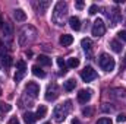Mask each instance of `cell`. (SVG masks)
Here are the masks:
<instances>
[{
	"label": "cell",
	"instance_id": "obj_14",
	"mask_svg": "<svg viewBox=\"0 0 126 124\" xmlns=\"http://www.w3.org/2000/svg\"><path fill=\"white\" fill-rule=\"evenodd\" d=\"M59 42L62 44L63 47H67V45H70L73 42V37L69 35V34H63L62 37H60V39H59Z\"/></svg>",
	"mask_w": 126,
	"mask_h": 124
},
{
	"label": "cell",
	"instance_id": "obj_21",
	"mask_svg": "<svg viewBox=\"0 0 126 124\" xmlns=\"http://www.w3.org/2000/svg\"><path fill=\"white\" fill-rule=\"evenodd\" d=\"M38 62H40V64H43V66H50L51 64V59L47 57V56H38Z\"/></svg>",
	"mask_w": 126,
	"mask_h": 124
},
{
	"label": "cell",
	"instance_id": "obj_35",
	"mask_svg": "<svg viewBox=\"0 0 126 124\" xmlns=\"http://www.w3.org/2000/svg\"><path fill=\"white\" fill-rule=\"evenodd\" d=\"M72 124H81V123H79V120H76V118H73V120H72Z\"/></svg>",
	"mask_w": 126,
	"mask_h": 124
},
{
	"label": "cell",
	"instance_id": "obj_19",
	"mask_svg": "<svg viewBox=\"0 0 126 124\" xmlns=\"http://www.w3.org/2000/svg\"><path fill=\"white\" fill-rule=\"evenodd\" d=\"M75 86H76V80H75V79H69V80L64 82V91H67V92L73 91Z\"/></svg>",
	"mask_w": 126,
	"mask_h": 124
},
{
	"label": "cell",
	"instance_id": "obj_1",
	"mask_svg": "<svg viewBox=\"0 0 126 124\" xmlns=\"http://www.w3.org/2000/svg\"><path fill=\"white\" fill-rule=\"evenodd\" d=\"M66 18H67V3L66 1H57L54 9H53V15H51L53 24L62 26Z\"/></svg>",
	"mask_w": 126,
	"mask_h": 124
},
{
	"label": "cell",
	"instance_id": "obj_36",
	"mask_svg": "<svg viewBox=\"0 0 126 124\" xmlns=\"http://www.w3.org/2000/svg\"><path fill=\"white\" fill-rule=\"evenodd\" d=\"M3 24H4V22H3V18L0 16V28H3Z\"/></svg>",
	"mask_w": 126,
	"mask_h": 124
},
{
	"label": "cell",
	"instance_id": "obj_9",
	"mask_svg": "<svg viewBox=\"0 0 126 124\" xmlns=\"http://www.w3.org/2000/svg\"><path fill=\"white\" fill-rule=\"evenodd\" d=\"M34 6H35L37 12H38L40 15H44L46 10H47V7L50 6V1H38V3H35Z\"/></svg>",
	"mask_w": 126,
	"mask_h": 124
},
{
	"label": "cell",
	"instance_id": "obj_5",
	"mask_svg": "<svg viewBox=\"0 0 126 124\" xmlns=\"http://www.w3.org/2000/svg\"><path fill=\"white\" fill-rule=\"evenodd\" d=\"M104 32H106V25H104L103 19H97L94 22V25H93V35L100 38V37L104 35Z\"/></svg>",
	"mask_w": 126,
	"mask_h": 124
},
{
	"label": "cell",
	"instance_id": "obj_7",
	"mask_svg": "<svg viewBox=\"0 0 126 124\" xmlns=\"http://www.w3.org/2000/svg\"><path fill=\"white\" fill-rule=\"evenodd\" d=\"M25 92L28 95H31L32 98H37L40 95V85L35 83V82H28L27 86H25Z\"/></svg>",
	"mask_w": 126,
	"mask_h": 124
},
{
	"label": "cell",
	"instance_id": "obj_6",
	"mask_svg": "<svg viewBox=\"0 0 126 124\" xmlns=\"http://www.w3.org/2000/svg\"><path fill=\"white\" fill-rule=\"evenodd\" d=\"M57 96H59V86L56 83L48 85L47 86V91H46V99L47 101H54Z\"/></svg>",
	"mask_w": 126,
	"mask_h": 124
},
{
	"label": "cell",
	"instance_id": "obj_13",
	"mask_svg": "<svg viewBox=\"0 0 126 124\" xmlns=\"http://www.w3.org/2000/svg\"><path fill=\"white\" fill-rule=\"evenodd\" d=\"M69 25H70L72 29L79 31V29H81V21H79V18H76V16H70V18H69Z\"/></svg>",
	"mask_w": 126,
	"mask_h": 124
},
{
	"label": "cell",
	"instance_id": "obj_39",
	"mask_svg": "<svg viewBox=\"0 0 126 124\" xmlns=\"http://www.w3.org/2000/svg\"><path fill=\"white\" fill-rule=\"evenodd\" d=\"M44 124H51V123H44Z\"/></svg>",
	"mask_w": 126,
	"mask_h": 124
},
{
	"label": "cell",
	"instance_id": "obj_37",
	"mask_svg": "<svg viewBox=\"0 0 126 124\" xmlns=\"http://www.w3.org/2000/svg\"><path fill=\"white\" fill-rule=\"evenodd\" d=\"M125 64H126V54H125Z\"/></svg>",
	"mask_w": 126,
	"mask_h": 124
},
{
	"label": "cell",
	"instance_id": "obj_30",
	"mask_svg": "<svg viewBox=\"0 0 126 124\" xmlns=\"http://www.w3.org/2000/svg\"><path fill=\"white\" fill-rule=\"evenodd\" d=\"M117 37H119V39H122L123 42H126V31H119L117 32Z\"/></svg>",
	"mask_w": 126,
	"mask_h": 124
},
{
	"label": "cell",
	"instance_id": "obj_15",
	"mask_svg": "<svg viewBox=\"0 0 126 124\" xmlns=\"http://www.w3.org/2000/svg\"><path fill=\"white\" fill-rule=\"evenodd\" d=\"M12 35H13V26L10 24H4V26H3V37L7 38V39H12Z\"/></svg>",
	"mask_w": 126,
	"mask_h": 124
},
{
	"label": "cell",
	"instance_id": "obj_38",
	"mask_svg": "<svg viewBox=\"0 0 126 124\" xmlns=\"http://www.w3.org/2000/svg\"><path fill=\"white\" fill-rule=\"evenodd\" d=\"M0 95H1V88H0Z\"/></svg>",
	"mask_w": 126,
	"mask_h": 124
},
{
	"label": "cell",
	"instance_id": "obj_16",
	"mask_svg": "<svg viewBox=\"0 0 126 124\" xmlns=\"http://www.w3.org/2000/svg\"><path fill=\"white\" fill-rule=\"evenodd\" d=\"M24 121L27 124H34L37 121V115L35 114H32V112H24Z\"/></svg>",
	"mask_w": 126,
	"mask_h": 124
},
{
	"label": "cell",
	"instance_id": "obj_11",
	"mask_svg": "<svg viewBox=\"0 0 126 124\" xmlns=\"http://www.w3.org/2000/svg\"><path fill=\"white\" fill-rule=\"evenodd\" d=\"M81 45H82V48H84V51H85V53L91 54V51H93V41H91L90 38H82Z\"/></svg>",
	"mask_w": 126,
	"mask_h": 124
},
{
	"label": "cell",
	"instance_id": "obj_20",
	"mask_svg": "<svg viewBox=\"0 0 126 124\" xmlns=\"http://www.w3.org/2000/svg\"><path fill=\"white\" fill-rule=\"evenodd\" d=\"M46 114H47V107H46V105H40V107H38V110H37V112H35L37 120H38V118H44V117H46Z\"/></svg>",
	"mask_w": 126,
	"mask_h": 124
},
{
	"label": "cell",
	"instance_id": "obj_27",
	"mask_svg": "<svg viewBox=\"0 0 126 124\" xmlns=\"http://www.w3.org/2000/svg\"><path fill=\"white\" fill-rule=\"evenodd\" d=\"M95 124H113V123H111V120H110V118H107V117H103V118H100V120H98Z\"/></svg>",
	"mask_w": 126,
	"mask_h": 124
},
{
	"label": "cell",
	"instance_id": "obj_33",
	"mask_svg": "<svg viewBox=\"0 0 126 124\" xmlns=\"http://www.w3.org/2000/svg\"><path fill=\"white\" fill-rule=\"evenodd\" d=\"M75 6H76V9H82V7H84V1H82V0H78V1L75 3Z\"/></svg>",
	"mask_w": 126,
	"mask_h": 124
},
{
	"label": "cell",
	"instance_id": "obj_26",
	"mask_svg": "<svg viewBox=\"0 0 126 124\" xmlns=\"http://www.w3.org/2000/svg\"><path fill=\"white\" fill-rule=\"evenodd\" d=\"M57 64H59L60 69H63V73H64V72H66V62L63 60L62 57H57Z\"/></svg>",
	"mask_w": 126,
	"mask_h": 124
},
{
	"label": "cell",
	"instance_id": "obj_12",
	"mask_svg": "<svg viewBox=\"0 0 126 124\" xmlns=\"http://www.w3.org/2000/svg\"><path fill=\"white\" fill-rule=\"evenodd\" d=\"M110 18H111V25L114 26V25H117L119 22H120V19H122V16H120V12H119V9L117 7H114L113 9V12H111V15H110Z\"/></svg>",
	"mask_w": 126,
	"mask_h": 124
},
{
	"label": "cell",
	"instance_id": "obj_29",
	"mask_svg": "<svg viewBox=\"0 0 126 124\" xmlns=\"http://www.w3.org/2000/svg\"><path fill=\"white\" fill-rule=\"evenodd\" d=\"M88 12H90V15H95V13L98 12V6H97V4H91Z\"/></svg>",
	"mask_w": 126,
	"mask_h": 124
},
{
	"label": "cell",
	"instance_id": "obj_17",
	"mask_svg": "<svg viewBox=\"0 0 126 124\" xmlns=\"http://www.w3.org/2000/svg\"><path fill=\"white\" fill-rule=\"evenodd\" d=\"M31 70H32V74L34 76H37V77H46V72L40 66H32Z\"/></svg>",
	"mask_w": 126,
	"mask_h": 124
},
{
	"label": "cell",
	"instance_id": "obj_31",
	"mask_svg": "<svg viewBox=\"0 0 126 124\" xmlns=\"http://www.w3.org/2000/svg\"><path fill=\"white\" fill-rule=\"evenodd\" d=\"M126 121V114H119L117 115V123H125Z\"/></svg>",
	"mask_w": 126,
	"mask_h": 124
},
{
	"label": "cell",
	"instance_id": "obj_18",
	"mask_svg": "<svg viewBox=\"0 0 126 124\" xmlns=\"http://www.w3.org/2000/svg\"><path fill=\"white\" fill-rule=\"evenodd\" d=\"M110 48L114 51V53H122V44L119 42V41H116V39H111L110 41Z\"/></svg>",
	"mask_w": 126,
	"mask_h": 124
},
{
	"label": "cell",
	"instance_id": "obj_25",
	"mask_svg": "<svg viewBox=\"0 0 126 124\" xmlns=\"http://www.w3.org/2000/svg\"><path fill=\"white\" fill-rule=\"evenodd\" d=\"M24 76H25V73H24V72H16V73H15V76H13V79H15V82L18 83V82H21V80L24 79Z\"/></svg>",
	"mask_w": 126,
	"mask_h": 124
},
{
	"label": "cell",
	"instance_id": "obj_8",
	"mask_svg": "<svg viewBox=\"0 0 126 124\" xmlns=\"http://www.w3.org/2000/svg\"><path fill=\"white\" fill-rule=\"evenodd\" d=\"M91 91L90 89H81L79 92H78V101L81 102V104H87L90 99H91Z\"/></svg>",
	"mask_w": 126,
	"mask_h": 124
},
{
	"label": "cell",
	"instance_id": "obj_3",
	"mask_svg": "<svg viewBox=\"0 0 126 124\" xmlns=\"http://www.w3.org/2000/svg\"><path fill=\"white\" fill-rule=\"evenodd\" d=\"M98 64L104 72H113V69L116 66V62H114V59L111 56H109L107 53H103L100 56V59H98Z\"/></svg>",
	"mask_w": 126,
	"mask_h": 124
},
{
	"label": "cell",
	"instance_id": "obj_22",
	"mask_svg": "<svg viewBox=\"0 0 126 124\" xmlns=\"http://www.w3.org/2000/svg\"><path fill=\"white\" fill-rule=\"evenodd\" d=\"M10 110H12V105L4 104V102H0V115H3L4 112H9Z\"/></svg>",
	"mask_w": 126,
	"mask_h": 124
},
{
	"label": "cell",
	"instance_id": "obj_10",
	"mask_svg": "<svg viewBox=\"0 0 126 124\" xmlns=\"http://www.w3.org/2000/svg\"><path fill=\"white\" fill-rule=\"evenodd\" d=\"M13 18H15L18 22H25V21H27V13H25L22 9H15V10H13Z\"/></svg>",
	"mask_w": 126,
	"mask_h": 124
},
{
	"label": "cell",
	"instance_id": "obj_32",
	"mask_svg": "<svg viewBox=\"0 0 126 124\" xmlns=\"http://www.w3.org/2000/svg\"><path fill=\"white\" fill-rule=\"evenodd\" d=\"M7 124H19V120H18L16 117H12V118L7 121Z\"/></svg>",
	"mask_w": 126,
	"mask_h": 124
},
{
	"label": "cell",
	"instance_id": "obj_24",
	"mask_svg": "<svg viewBox=\"0 0 126 124\" xmlns=\"http://www.w3.org/2000/svg\"><path fill=\"white\" fill-rule=\"evenodd\" d=\"M67 66H69V67H72V69H75V67H78V66H79V60H78V59H75V57H70V59L67 60Z\"/></svg>",
	"mask_w": 126,
	"mask_h": 124
},
{
	"label": "cell",
	"instance_id": "obj_23",
	"mask_svg": "<svg viewBox=\"0 0 126 124\" xmlns=\"http://www.w3.org/2000/svg\"><path fill=\"white\" fill-rule=\"evenodd\" d=\"M16 67H18V72H27V63L24 62V60H18L16 62Z\"/></svg>",
	"mask_w": 126,
	"mask_h": 124
},
{
	"label": "cell",
	"instance_id": "obj_34",
	"mask_svg": "<svg viewBox=\"0 0 126 124\" xmlns=\"http://www.w3.org/2000/svg\"><path fill=\"white\" fill-rule=\"evenodd\" d=\"M82 112H84V115H90V114H91V110H87V108H85Z\"/></svg>",
	"mask_w": 126,
	"mask_h": 124
},
{
	"label": "cell",
	"instance_id": "obj_2",
	"mask_svg": "<svg viewBox=\"0 0 126 124\" xmlns=\"http://www.w3.org/2000/svg\"><path fill=\"white\" fill-rule=\"evenodd\" d=\"M70 104H72L70 101H66L64 104L56 105V108H54V111H53V117H54V121H56V123H63V121H64V118L67 117V114H69V111H70V108H72Z\"/></svg>",
	"mask_w": 126,
	"mask_h": 124
},
{
	"label": "cell",
	"instance_id": "obj_4",
	"mask_svg": "<svg viewBox=\"0 0 126 124\" xmlns=\"http://www.w3.org/2000/svg\"><path fill=\"white\" fill-rule=\"evenodd\" d=\"M97 77H98V74H97V72H95L91 66H87L84 70H81V79L84 82H93Z\"/></svg>",
	"mask_w": 126,
	"mask_h": 124
},
{
	"label": "cell",
	"instance_id": "obj_28",
	"mask_svg": "<svg viewBox=\"0 0 126 124\" xmlns=\"http://www.w3.org/2000/svg\"><path fill=\"white\" fill-rule=\"evenodd\" d=\"M1 59H3V63H4V64H6V67H9V66H10V64H12V59H10V57H9V56H3V57H1Z\"/></svg>",
	"mask_w": 126,
	"mask_h": 124
}]
</instances>
